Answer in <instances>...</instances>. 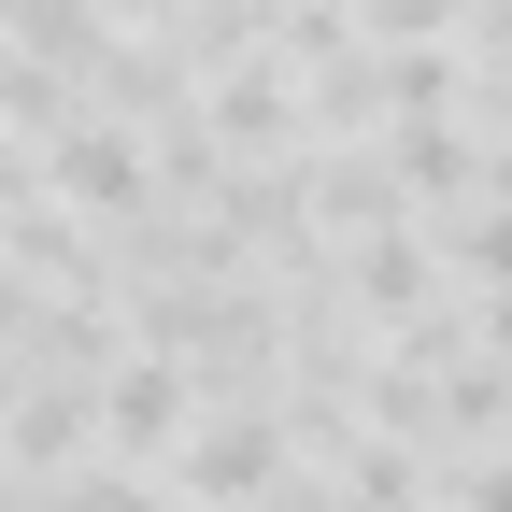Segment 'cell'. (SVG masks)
Returning a JSON list of instances; mask_svg holds the SVG:
<instances>
[{"label": "cell", "mask_w": 512, "mask_h": 512, "mask_svg": "<svg viewBox=\"0 0 512 512\" xmlns=\"http://www.w3.org/2000/svg\"><path fill=\"white\" fill-rule=\"evenodd\" d=\"M456 271H470L484 299H512V200H470V214H456Z\"/></svg>", "instance_id": "obj_6"}, {"label": "cell", "mask_w": 512, "mask_h": 512, "mask_svg": "<svg viewBox=\"0 0 512 512\" xmlns=\"http://www.w3.org/2000/svg\"><path fill=\"white\" fill-rule=\"evenodd\" d=\"M171 498H185V512H271V498H285V427H271V413H214V427L171 456Z\"/></svg>", "instance_id": "obj_1"}, {"label": "cell", "mask_w": 512, "mask_h": 512, "mask_svg": "<svg viewBox=\"0 0 512 512\" xmlns=\"http://www.w3.org/2000/svg\"><path fill=\"white\" fill-rule=\"evenodd\" d=\"M0 512H29V470H0Z\"/></svg>", "instance_id": "obj_8"}, {"label": "cell", "mask_w": 512, "mask_h": 512, "mask_svg": "<svg viewBox=\"0 0 512 512\" xmlns=\"http://www.w3.org/2000/svg\"><path fill=\"white\" fill-rule=\"evenodd\" d=\"M57 200H86V214H143L157 200V171H143V143H128V128H100V114H72L57 128Z\"/></svg>", "instance_id": "obj_2"}, {"label": "cell", "mask_w": 512, "mask_h": 512, "mask_svg": "<svg viewBox=\"0 0 512 512\" xmlns=\"http://www.w3.org/2000/svg\"><path fill=\"white\" fill-rule=\"evenodd\" d=\"M370 114H399V128H456V57L441 43H399L370 72Z\"/></svg>", "instance_id": "obj_5"}, {"label": "cell", "mask_w": 512, "mask_h": 512, "mask_svg": "<svg viewBox=\"0 0 512 512\" xmlns=\"http://www.w3.org/2000/svg\"><path fill=\"white\" fill-rule=\"evenodd\" d=\"M100 427L143 441V456H171V441H185V356H171V342L114 356V370H100Z\"/></svg>", "instance_id": "obj_3"}, {"label": "cell", "mask_w": 512, "mask_h": 512, "mask_svg": "<svg viewBox=\"0 0 512 512\" xmlns=\"http://www.w3.org/2000/svg\"><path fill=\"white\" fill-rule=\"evenodd\" d=\"M356 299H370V328H413L427 313V242L413 228H370L356 242Z\"/></svg>", "instance_id": "obj_4"}, {"label": "cell", "mask_w": 512, "mask_h": 512, "mask_svg": "<svg viewBox=\"0 0 512 512\" xmlns=\"http://www.w3.org/2000/svg\"><path fill=\"white\" fill-rule=\"evenodd\" d=\"M399 512H441V498H427V484H413V498H399Z\"/></svg>", "instance_id": "obj_9"}, {"label": "cell", "mask_w": 512, "mask_h": 512, "mask_svg": "<svg viewBox=\"0 0 512 512\" xmlns=\"http://www.w3.org/2000/svg\"><path fill=\"white\" fill-rule=\"evenodd\" d=\"M356 15H370V29H399V43H427L441 15H470V0H356Z\"/></svg>", "instance_id": "obj_7"}]
</instances>
